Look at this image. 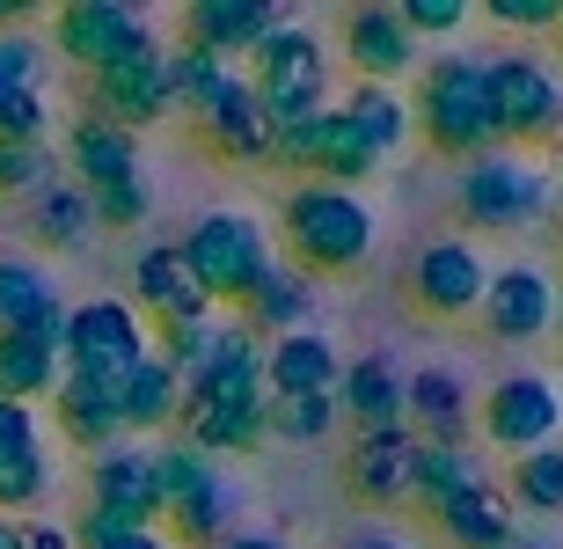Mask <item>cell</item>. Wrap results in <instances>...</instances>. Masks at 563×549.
<instances>
[{
	"label": "cell",
	"mask_w": 563,
	"mask_h": 549,
	"mask_svg": "<svg viewBox=\"0 0 563 549\" xmlns=\"http://www.w3.org/2000/svg\"><path fill=\"white\" fill-rule=\"evenodd\" d=\"M410 132L446 162H476L498 147V110H490V66L476 52H439L418 66L410 88Z\"/></svg>",
	"instance_id": "6da1fadb"
},
{
	"label": "cell",
	"mask_w": 563,
	"mask_h": 549,
	"mask_svg": "<svg viewBox=\"0 0 563 549\" xmlns=\"http://www.w3.org/2000/svg\"><path fill=\"white\" fill-rule=\"evenodd\" d=\"M278 234L292 250V272L308 278H344L358 272L380 242V220L358 190H336V184H292L286 206H278Z\"/></svg>",
	"instance_id": "7a4b0ae2"
},
{
	"label": "cell",
	"mask_w": 563,
	"mask_h": 549,
	"mask_svg": "<svg viewBox=\"0 0 563 549\" xmlns=\"http://www.w3.org/2000/svg\"><path fill=\"white\" fill-rule=\"evenodd\" d=\"M556 206H563V169H549L542 154L490 147V154H476V162H461L454 212L468 220V228L527 234V228H542Z\"/></svg>",
	"instance_id": "3957f363"
},
{
	"label": "cell",
	"mask_w": 563,
	"mask_h": 549,
	"mask_svg": "<svg viewBox=\"0 0 563 549\" xmlns=\"http://www.w3.org/2000/svg\"><path fill=\"white\" fill-rule=\"evenodd\" d=\"M176 425H184V440L198 447V454H212V462H220V454H256V447L272 440L264 352L228 360L206 381H184V410H176Z\"/></svg>",
	"instance_id": "277c9868"
},
{
	"label": "cell",
	"mask_w": 563,
	"mask_h": 549,
	"mask_svg": "<svg viewBox=\"0 0 563 549\" xmlns=\"http://www.w3.org/2000/svg\"><path fill=\"white\" fill-rule=\"evenodd\" d=\"M176 256H184L190 286H198L212 308H242V300L256 294V278L278 264L272 228H256L250 212H206V220H190Z\"/></svg>",
	"instance_id": "5b68a950"
},
{
	"label": "cell",
	"mask_w": 563,
	"mask_h": 549,
	"mask_svg": "<svg viewBox=\"0 0 563 549\" xmlns=\"http://www.w3.org/2000/svg\"><path fill=\"white\" fill-rule=\"evenodd\" d=\"M330 74H336V52L314 37L308 22H278L272 37L250 52V74L242 81L256 88V103L272 110V125H292V118H314L330 110Z\"/></svg>",
	"instance_id": "8992f818"
},
{
	"label": "cell",
	"mask_w": 563,
	"mask_h": 549,
	"mask_svg": "<svg viewBox=\"0 0 563 549\" xmlns=\"http://www.w3.org/2000/svg\"><path fill=\"white\" fill-rule=\"evenodd\" d=\"M490 66V110H498V147H549L563 140V74L534 52H498Z\"/></svg>",
	"instance_id": "52a82bcc"
},
{
	"label": "cell",
	"mask_w": 563,
	"mask_h": 549,
	"mask_svg": "<svg viewBox=\"0 0 563 549\" xmlns=\"http://www.w3.org/2000/svg\"><path fill=\"white\" fill-rule=\"evenodd\" d=\"M140 360H154V338H146V322H140L132 300H81V308H66L59 366L74 381H103V388H118Z\"/></svg>",
	"instance_id": "ba28073f"
},
{
	"label": "cell",
	"mask_w": 563,
	"mask_h": 549,
	"mask_svg": "<svg viewBox=\"0 0 563 549\" xmlns=\"http://www.w3.org/2000/svg\"><path fill=\"white\" fill-rule=\"evenodd\" d=\"M476 440L498 454H534V447L563 440V388L549 374H505L490 381V396H476Z\"/></svg>",
	"instance_id": "9c48e42d"
},
{
	"label": "cell",
	"mask_w": 563,
	"mask_h": 549,
	"mask_svg": "<svg viewBox=\"0 0 563 549\" xmlns=\"http://www.w3.org/2000/svg\"><path fill=\"white\" fill-rule=\"evenodd\" d=\"M272 169H292L300 184H336V190H358L366 176L380 169V154L358 140L336 110H314V118H292L278 125L272 140Z\"/></svg>",
	"instance_id": "30bf717a"
},
{
	"label": "cell",
	"mask_w": 563,
	"mask_h": 549,
	"mask_svg": "<svg viewBox=\"0 0 563 549\" xmlns=\"http://www.w3.org/2000/svg\"><path fill=\"white\" fill-rule=\"evenodd\" d=\"M162 52H168L162 37H146L140 52H125L118 66L88 74V118H103V125L132 132V140H140L146 125L176 118V96H168V66H162Z\"/></svg>",
	"instance_id": "8fae6325"
},
{
	"label": "cell",
	"mask_w": 563,
	"mask_h": 549,
	"mask_svg": "<svg viewBox=\"0 0 563 549\" xmlns=\"http://www.w3.org/2000/svg\"><path fill=\"white\" fill-rule=\"evenodd\" d=\"M336 59L352 66V81L402 88V81H418L424 44L402 30L396 0H358V8H344V22H336Z\"/></svg>",
	"instance_id": "7c38bea8"
},
{
	"label": "cell",
	"mask_w": 563,
	"mask_h": 549,
	"mask_svg": "<svg viewBox=\"0 0 563 549\" xmlns=\"http://www.w3.org/2000/svg\"><path fill=\"white\" fill-rule=\"evenodd\" d=\"M483 286H490V264L468 234H439L410 256V308L432 322H468L483 308Z\"/></svg>",
	"instance_id": "4fadbf2b"
},
{
	"label": "cell",
	"mask_w": 563,
	"mask_h": 549,
	"mask_svg": "<svg viewBox=\"0 0 563 549\" xmlns=\"http://www.w3.org/2000/svg\"><path fill=\"white\" fill-rule=\"evenodd\" d=\"M556 308H563V294H556V278H549L542 264H498L490 286H483L476 322L498 344H534V338H549Z\"/></svg>",
	"instance_id": "5bb4252c"
},
{
	"label": "cell",
	"mask_w": 563,
	"mask_h": 549,
	"mask_svg": "<svg viewBox=\"0 0 563 549\" xmlns=\"http://www.w3.org/2000/svg\"><path fill=\"white\" fill-rule=\"evenodd\" d=\"M190 118H198V132H206V147H212V154H228V162H250V169H272V140H278V125H272V110L256 103V88L242 81V74H228V81L212 88V96L190 110Z\"/></svg>",
	"instance_id": "9a60e30c"
},
{
	"label": "cell",
	"mask_w": 563,
	"mask_h": 549,
	"mask_svg": "<svg viewBox=\"0 0 563 549\" xmlns=\"http://www.w3.org/2000/svg\"><path fill=\"white\" fill-rule=\"evenodd\" d=\"M410 454H418V432H410V425L352 432V447H344V491L374 513L410 506Z\"/></svg>",
	"instance_id": "2e32d148"
},
{
	"label": "cell",
	"mask_w": 563,
	"mask_h": 549,
	"mask_svg": "<svg viewBox=\"0 0 563 549\" xmlns=\"http://www.w3.org/2000/svg\"><path fill=\"white\" fill-rule=\"evenodd\" d=\"M52 37H59V52L81 66V74H103V66H118L125 52H140L154 30H146L132 8H118V0H74V8L52 15Z\"/></svg>",
	"instance_id": "e0dca14e"
},
{
	"label": "cell",
	"mask_w": 563,
	"mask_h": 549,
	"mask_svg": "<svg viewBox=\"0 0 563 549\" xmlns=\"http://www.w3.org/2000/svg\"><path fill=\"white\" fill-rule=\"evenodd\" d=\"M88 506L118 513L132 528H162V491H154V447L118 440L88 462Z\"/></svg>",
	"instance_id": "ac0fdd59"
},
{
	"label": "cell",
	"mask_w": 563,
	"mask_h": 549,
	"mask_svg": "<svg viewBox=\"0 0 563 549\" xmlns=\"http://www.w3.org/2000/svg\"><path fill=\"white\" fill-rule=\"evenodd\" d=\"M402 425L418 440L439 447H468L476 440V396L454 366H424V374H402Z\"/></svg>",
	"instance_id": "d6986e66"
},
{
	"label": "cell",
	"mask_w": 563,
	"mask_h": 549,
	"mask_svg": "<svg viewBox=\"0 0 563 549\" xmlns=\"http://www.w3.org/2000/svg\"><path fill=\"white\" fill-rule=\"evenodd\" d=\"M278 22L292 15L272 8V0H198V8H184V44H198V52H212L228 66V59H250Z\"/></svg>",
	"instance_id": "ffe728a7"
},
{
	"label": "cell",
	"mask_w": 563,
	"mask_h": 549,
	"mask_svg": "<svg viewBox=\"0 0 563 549\" xmlns=\"http://www.w3.org/2000/svg\"><path fill=\"white\" fill-rule=\"evenodd\" d=\"M59 338H66V308L37 316L30 330H0V403H37L59 388Z\"/></svg>",
	"instance_id": "44dd1931"
},
{
	"label": "cell",
	"mask_w": 563,
	"mask_h": 549,
	"mask_svg": "<svg viewBox=\"0 0 563 549\" xmlns=\"http://www.w3.org/2000/svg\"><path fill=\"white\" fill-rule=\"evenodd\" d=\"M336 344L322 330H292V338H272L264 344V396L286 403V396H336Z\"/></svg>",
	"instance_id": "7402d4cb"
},
{
	"label": "cell",
	"mask_w": 563,
	"mask_h": 549,
	"mask_svg": "<svg viewBox=\"0 0 563 549\" xmlns=\"http://www.w3.org/2000/svg\"><path fill=\"white\" fill-rule=\"evenodd\" d=\"M132 294H140V308L154 322H184V316H220L198 286H190L184 256H176V242H146L140 256H132Z\"/></svg>",
	"instance_id": "603a6c76"
},
{
	"label": "cell",
	"mask_w": 563,
	"mask_h": 549,
	"mask_svg": "<svg viewBox=\"0 0 563 549\" xmlns=\"http://www.w3.org/2000/svg\"><path fill=\"white\" fill-rule=\"evenodd\" d=\"M66 184L74 190H103V184H125V176H140V140L118 125H103V118H74V132H66Z\"/></svg>",
	"instance_id": "cb8c5ba5"
},
{
	"label": "cell",
	"mask_w": 563,
	"mask_h": 549,
	"mask_svg": "<svg viewBox=\"0 0 563 549\" xmlns=\"http://www.w3.org/2000/svg\"><path fill=\"white\" fill-rule=\"evenodd\" d=\"M498 484L490 476V462H483V447H439V440H418V454H410V498H424V506H454V498H468V491Z\"/></svg>",
	"instance_id": "d4e9b609"
},
{
	"label": "cell",
	"mask_w": 563,
	"mask_h": 549,
	"mask_svg": "<svg viewBox=\"0 0 563 549\" xmlns=\"http://www.w3.org/2000/svg\"><path fill=\"white\" fill-rule=\"evenodd\" d=\"M314 294H322V286H314L308 272H292V264H272V272L256 278V294L242 300L234 316H242V322L256 330V338L272 344V338H292V330H308V316H314Z\"/></svg>",
	"instance_id": "484cf974"
},
{
	"label": "cell",
	"mask_w": 563,
	"mask_h": 549,
	"mask_svg": "<svg viewBox=\"0 0 563 549\" xmlns=\"http://www.w3.org/2000/svg\"><path fill=\"white\" fill-rule=\"evenodd\" d=\"M336 418H352L358 432L402 425V374H396V360L366 352V360L344 366V374H336Z\"/></svg>",
	"instance_id": "4316f807"
},
{
	"label": "cell",
	"mask_w": 563,
	"mask_h": 549,
	"mask_svg": "<svg viewBox=\"0 0 563 549\" xmlns=\"http://www.w3.org/2000/svg\"><path fill=\"white\" fill-rule=\"evenodd\" d=\"M52 418H59V432L74 447H88V454H103V447L125 440V425H118V388H103V381L59 374V388H52Z\"/></svg>",
	"instance_id": "83f0119b"
},
{
	"label": "cell",
	"mask_w": 563,
	"mask_h": 549,
	"mask_svg": "<svg viewBox=\"0 0 563 549\" xmlns=\"http://www.w3.org/2000/svg\"><path fill=\"white\" fill-rule=\"evenodd\" d=\"M336 118H344V125L358 132V140H366V147L380 154V162H388V154L402 147V140H410V96H402V88H380V81H352L344 88V96H336Z\"/></svg>",
	"instance_id": "f1b7e54d"
},
{
	"label": "cell",
	"mask_w": 563,
	"mask_h": 549,
	"mask_svg": "<svg viewBox=\"0 0 563 549\" xmlns=\"http://www.w3.org/2000/svg\"><path fill=\"white\" fill-rule=\"evenodd\" d=\"M176 410H184V381L168 374L162 360H140L118 381V425H125V440L132 432H168Z\"/></svg>",
	"instance_id": "f546056e"
},
{
	"label": "cell",
	"mask_w": 563,
	"mask_h": 549,
	"mask_svg": "<svg viewBox=\"0 0 563 549\" xmlns=\"http://www.w3.org/2000/svg\"><path fill=\"white\" fill-rule=\"evenodd\" d=\"M505 506L520 520H563V440L534 447L520 462H505Z\"/></svg>",
	"instance_id": "4dcf8cb0"
},
{
	"label": "cell",
	"mask_w": 563,
	"mask_h": 549,
	"mask_svg": "<svg viewBox=\"0 0 563 549\" xmlns=\"http://www.w3.org/2000/svg\"><path fill=\"white\" fill-rule=\"evenodd\" d=\"M432 528H439L446 549H490V542H505V535L520 528V513L505 506L498 484H483V491H468V498H454V506H439Z\"/></svg>",
	"instance_id": "1f68e13d"
},
{
	"label": "cell",
	"mask_w": 563,
	"mask_h": 549,
	"mask_svg": "<svg viewBox=\"0 0 563 549\" xmlns=\"http://www.w3.org/2000/svg\"><path fill=\"white\" fill-rule=\"evenodd\" d=\"M162 520H168V542L220 549L234 535V484H228V476H212V484H198L190 498H176Z\"/></svg>",
	"instance_id": "d6a6232c"
},
{
	"label": "cell",
	"mask_w": 563,
	"mask_h": 549,
	"mask_svg": "<svg viewBox=\"0 0 563 549\" xmlns=\"http://www.w3.org/2000/svg\"><path fill=\"white\" fill-rule=\"evenodd\" d=\"M59 294H52V278L44 264H22V256H0V330H30L37 316H52Z\"/></svg>",
	"instance_id": "836d02e7"
},
{
	"label": "cell",
	"mask_w": 563,
	"mask_h": 549,
	"mask_svg": "<svg viewBox=\"0 0 563 549\" xmlns=\"http://www.w3.org/2000/svg\"><path fill=\"white\" fill-rule=\"evenodd\" d=\"M30 228H37L52 250H74V242L96 228V212H88V198L74 184H44L37 190V212H30Z\"/></svg>",
	"instance_id": "e575fe53"
},
{
	"label": "cell",
	"mask_w": 563,
	"mask_h": 549,
	"mask_svg": "<svg viewBox=\"0 0 563 549\" xmlns=\"http://www.w3.org/2000/svg\"><path fill=\"white\" fill-rule=\"evenodd\" d=\"M162 66H168V96H176V110H198L212 88L228 81V66L212 59V52H198V44H168Z\"/></svg>",
	"instance_id": "d590c367"
},
{
	"label": "cell",
	"mask_w": 563,
	"mask_h": 549,
	"mask_svg": "<svg viewBox=\"0 0 563 549\" xmlns=\"http://www.w3.org/2000/svg\"><path fill=\"white\" fill-rule=\"evenodd\" d=\"M212 476H220V462H212V454H198L190 440L154 447V491H162V513L176 506V498H190L198 484H212Z\"/></svg>",
	"instance_id": "8d00e7d4"
},
{
	"label": "cell",
	"mask_w": 563,
	"mask_h": 549,
	"mask_svg": "<svg viewBox=\"0 0 563 549\" xmlns=\"http://www.w3.org/2000/svg\"><path fill=\"white\" fill-rule=\"evenodd\" d=\"M52 491V462H44V447H15V454H0V513H30Z\"/></svg>",
	"instance_id": "74e56055"
},
{
	"label": "cell",
	"mask_w": 563,
	"mask_h": 549,
	"mask_svg": "<svg viewBox=\"0 0 563 549\" xmlns=\"http://www.w3.org/2000/svg\"><path fill=\"white\" fill-rule=\"evenodd\" d=\"M336 432V396H286L272 403V440H292V447H314Z\"/></svg>",
	"instance_id": "f35d334b"
},
{
	"label": "cell",
	"mask_w": 563,
	"mask_h": 549,
	"mask_svg": "<svg viewBox=\"0 0 563 549\" xmlns=\"http://www.w3.org/2000/svg\"><path fill=\"white\" fill-rule=\"evenodd\" d=\"M88 212H96V228H146V212H154V190H146V169L125 176V184H103V190H81Z\"/></svg>",
	"instance_id": "ab89813d"
},
{
	"label": "cell",
	"mask_w": 563,
	"mask_h": 549,
	"mask_svg": "<svg viewBox=\"0 0 563 549\" xmlns=\"http://www.w3.org/2000/svg\"><path fill=\"white\" fill-rule=\"evenodd\" d=\"M396 15L418 44H439V37H461V30L476 22V8H468V0H396Z\"/></svg>",
	"instance_id": "60d3db41"
},
{
	"label": "cell",
	"mask_w": 563,
	"mask_h": 549,
	"mask_svg": "<svg viewBox=\"0 0 563 549\" xmlns=\"http://www.w3.org/2000/svg\"><path fill=\"white\" fill-rule=\"evenodd\" d=\"M44 132H52V103H44V88H15V96H0V140H15V147H44Z\"/></svg>",
	"instance_id": "b9f144b4"
},
{
	"label": "cell",
	"mask_w": 563,
	"mask_h": 549,
	"mask_svg": "<svg viewBox=\"0 0 563 549\" xmlns=\"http://www.w3.org/2000/svg\"><path fill=\"white\" fill-rule=\"evenodd\" d=\"M44 184H59V176H52V154L0 140V198H37Z\"/></svg>",
	"instance_id": "7bdbcfd3"
},
{
	"label": "cell",
	"mask_w": 563,
	"mask_h": 549,
	"mask_svg": "<svg viewBox=\"0 0 563 549\" xmlns=\"http://www.w3.org/2000/svg\"><path fill=\"white\" fill-rule=\"evenodd\" d=\"M37 59H44V44L30 30H0V96L37 88Z\"/></svg>",
	"instance_id": "ee69618b"
},
{
	"label": "cell",
	"mask_w": 563,
	"mask_h": 549,
	"mask_svg": "<svg viewBox=\"0 0 563 549\" xmlns=\"http://www.w3.org/2000/svg\"><path fill=\"white\" fill-rule=\"evenodd\" d=\"M490 30H563V0H490Z\"/></svg>",
	"instance_id": "f6af8a7d"
},
{
	"label": "cell",
	"mask_w": 563,
	"mask_h": 549,
	"mask_svg": "<svg viewBox=\"0 0 563 549\" xmlns=\"http://www.w3.org/2000/svg\"><path fill=\"white\" fill-rule=\"evenodd\" d=\"M15 447H37V410L30 403H0V454Z\"/></svg>",
	"instance_id": "bcb514c9"
},
{
	"label": "cell",
	"mask_w": 563,
	"mask_h": 549,
	"mask_svg": "<svg viewBox=\"0 0 563 549\" xmlns=\"http://www.w3.org/2000/svg\"><path fill=\"white\" fill-rule=\"evenodd\" d=\"M22 549H74V535L59 520H22Z\"/></svg>",
	"instance_id": "7dc6e473"
},
{
	"label": "cell",
	"mask_w": 563,
	"mask_h": 549,
	"mask_svg": "<svg viewBox=\"0 0 563 549\" xmlns=\"http://www.w3.org/2000/svg\"><path fill=\"white\" fill-rule=\"evenodd\" d=\"M344 549H418V542H402L396 528H366V535H352Z\"/></svg>",
	"instance_id": "c3c4849f"
},
{
	"label": "cell",
	"mask_w": 563,
	"mask_h": 549,
	"mask_svg": "<svg viewBox=\"0 0 563 549\" xmlns=\"http://www.w3.org/2000/svg\"><path fill=\"white\" fill-rule=\"evenodd\" d=\"M220 549H286V542H278V535H250V528H234Z\"/></svg>",
	"instance_id": "681fc988"
},
{
	"label": "cell",
	"mask_w": 563,
	"mask_h": 549,
	"mask_svg": "<svg viewBox=\"0 0 563 549\" xmlns=\"http://www.w3.org/2000/svg\"><path fill=\"white\" fill-rule=\"evenodd\" d=\"M490 549H556V542H549V535H534V528H512L505 542H490Z\"/></svg>",
	"instance_id": "f907efd6"
},
{
	"label": "cell",
	"mask_w": 563,
	"mask_h": 549,
	"mask_svg": "<svg viewBox=\"0 0 563 549\" xmlns=\"http://www.w3.org/2000/svg\"><path fill=\"white\" fill-rule=\"evenodd\" d=\"M118 549H176V542H168L162 528H146V535H132V542H118Z\"/></svg>",
	"instance_id": "816d5d0a"
},
{
	"label": "cell",
	"mask_w": 563,
	"mask_h": 549,
	"mask_svg": "<svg viewBox=\"0 0 563 549\" xmlns=\"http://www.w3.org/2000/svg\"><path fill=\"white\" fill-rule=\"evenodd\" d=\"M0 549H22V528H15V520H0Z\"/></svg>",
	"instance_id": "f5cc1de1"
},
{
	"label": "cell",
	"mask_w": 563,
	"mask_h": 549,
	"mask_svg": "<svg viewBox=\"0 0 563 549\" xmlns=\"http://www.w3.org/2000/svg\"><path fill=\"white\" fill-rule=\"evenodd\" d=\"M556 330H563V308H556Z\"/></svg>",
	"instance_id": "db71d44e"
}]
</instances>
